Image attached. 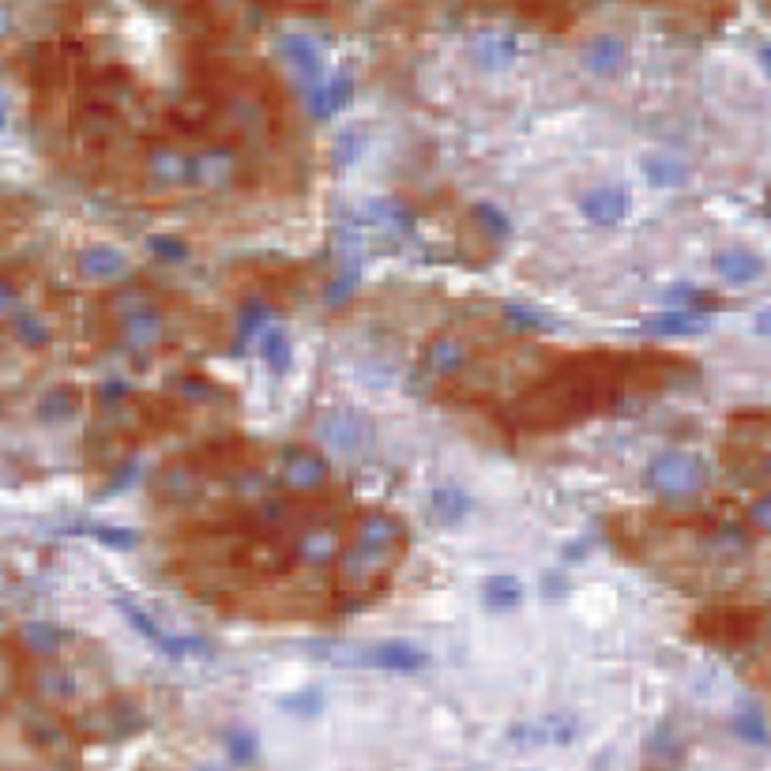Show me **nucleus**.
I'll list each match as a JSON object with an SVG mask.
<instances>
[{"label": "nucleus", "mask_w": 771, "mask_h": 771, "mask_svg": "<svg viewBox=\"0 0 771 771\" xmlns=\"http://www.w3.org/2000/svg\"><path fill=\"white\" fill-rule=\"evenodd\" d=\"M673 358H610V354H587L572 358L560 370H554L538 388H531L523 402L515 407V422L531 429L565 426L572 418H583L591 410L610 407L625 392V381H651L655 373L666 370Z\"/></svg>", "instance_id": "obj_1"}, {"label": "nucleus", "mask_w": 771, "mask_h": 771, "mask_svg": "<svg viewBox=\"0 0 771 771\" xmlns=\"http://www.w3.org/2000/svg\"><path fill=\"white\" fill-rule=\"evenodd\" d=\"M647 481L662 497H692L704 486V463L692 452H662L647 463Z\"/></svg>", "instance_id": "obj_2"}, {"label": "nucleus", "mask_w": 771, "mask_h": 771, "mask_svg": "<svg viewBox=\"0 0 771 771\" xmlns=\"http://www.w3.org/2000/svg\"><path fill=\"white\" fill-rule=\"evenodd\" d=\"M117 610L125 613V617L133 621V625L139 628V636H147L155 647H159V651L173 655V659H185V655H204V651H207L204 639H196V636H181V633H166V628L159 625V621H155L147 610H139L136 602L117 599Z\"/></svg>", "instance_id": "obj_3"}, {"label": "nucleus", "mask_w": 771, "mask_h": 771, "mask_svg": "<svg viewBox=\"0 0 771 771\" xmlns=\"http://www.w3.org/2000/svg\"><path fill=\"white\" fill-rule=\"evenodd\" d=\"M757 613L745 610V606H715L707 613H700L696 628L704 633L707 639H718V644H741L757 633Z\"/></svg>", "instance_id": "obj_4"}, {"label": "nucleus", "mask_w": 771, "mask_h": 771, "mask_svg": "<svg viewBox=\"0 0 771 771\" xmlns=\"http://www.w3.org/2000/svg\"><path fill=\"white\" fill-rule=\"evenodd\" d=\"M350 659H362V666H381V670H396V673H415L429 662V655L422 647L407 644V639H388V644L365 647V651H354Z\"/></svg>", "instance_id": "obj_5"}, {"label": "nucleus", "mask_w": 771, "mask_h": 771, "mask_svg": "<svg viewBox=\"0 0 771 771\" xmlns=\"http://www.w3.org/2000/svg\"><path fill=\"white\" fill-rule=\"evenodd\" d=\"M283 481L294 494H313L328 481V460L309 449H291L283 455Z\"/></svg>", "instance_id": "obj_6"}, {"label": "nucleus", "mask_w": 771, "mask_h": 771, "mask_svg": "<svg viewBox=\"0 0 771 771\" xmlns=\"http://www.w3.org/2000/svg\"><path fill=\"white\" fill-rule=\"evenodd\" d=\"M712 268L726 279V283L749 286V283H757V279L764 275V257H757L752 249H741V245H734V249L715 252Z\"/></svg>", "instance_id": "obj_7"}, {"label": "nucleus", "mask_w": 771, "mask_h": 771, "mask_svg": "<svg viewBox=\"0 0 771 771\" xmlns=\"http://www.w3.org/2000/svg\"><path fill=\"white\" fill-rule=\"evenodd\" d=\"M508 738L520 745H565L576 738V723L565 715H549V718H534V723H520L508 730Z\"/></svg>", "instance_id": "obj_8"}, {"label": "nucleus", "mask_w": 771, "mask_h": 771, "mask_svg": "<svg viewBox=\"0 0 771 771\" xmlns=\"http://www.w3.org/2000/svg\"><path fill=\"white\" fill-rule=\"evenodd\" d=\"M580 207H583V215L591 218V223L613 226V223H621V218L628 215V192L621 185H599V189L587 192Z\"/></svg>", "instance_id": "obj_9"}, {"label": "nucleus", "mask_w": 771, "mask_h": 771, "mask_svg": "<svg viewBox=\"0 0 771 771\" xmlns=\"http://www.w3.org/2000/svg\"><path fill=\"white\" fill-rule=\"evenodd\" d=\"M429 504H433V512H436V520H441V523L467 520V512L475 508L470 494L463 486H455V481H444V486H436L433 497H429Z\"/></svg>", "instance_id": "obj_10"}, {"label": "nucleus", "mask_w": 771, "mask_h": 771, "mask_svg": "<svg viewBox=\"0 0 771 771\" xmlns=\"http://www.w3.org/2000/svg\"><path fill=\"white\" fill-rule=\"evenodd\" d=\"M128 268L125 252L113 249V245H91V249L80 252V271L87 279H113Z\"/></svg>", "instance_id": "obj_11"}, {"label": "nucleus", "mask_w": 771, "mask_h": 771, "mask_svg": "<svg viewBox=\"0 0 771 771\" xmlns=\"http://www.w3.org/2000/svg\"><path fill=\"white\" fill-rule=\"evenodd\" d=\"M644 173H647V181H651V185H659V189H678V185H685V181H689V166L681 162L678 155H670V151L647 155V159H644Z\"/></svg>", "instance_id": "obj_12"}, {"label": "nucleus", "mask_w": 771, "mask_h": 771, "mask_svg": "<svg viewBox=\"0 0 771 771\" xmlns=\"http://www.w3.org/2000/svg\"><path fill=\"white\" fill-rule=\"evenodd\" d=\"M422 362H426V370L449 376V373L460 370L463 362H467V347H463L460 339H452V336H436L433 343L426 347Z\"/></svg>", "instance_id": "obj_13"}, {"label": "nucleus", "mask_w": 771, "mask_h": 771, "mask_svg": "<svg viewBox=\"0 0 771 771\" xmlns=\"http://www.w3.org/2000/svg\"><path fill=\"white\" fill-rule=\"evenodd\" d=\"M189 166L192 162L181 151H173V147H155V151L147 155V173H151L155 181H185Z\"/></svg>", "instance_id": "obj_14"}, {"label": "nucleus", "mask_w": 771, "mask_h": 771, "mask_svg": "<svg viewBox=\"0 0 771 771\" xmlns=\"http://www.w3.org/2000/svg\"><path fill=\"white\" fill-rule=\"evenodd\" d=\"M647 331H655V336H696V331L707 328V317H700V313H662V317H651L644 324Z\"/></svg>", "instance_id": "obj_15"}, {"label": "nucleus", "mask_w": 771, "mask_h": 771, "mask_svg": "<svg viewBox=\"0 0 771 771\" xmlns=\"http://www.w3.org/2000/svg\"><path fill=\"white\" fill-rule=\"evenodd\" d=\"M628 46L625 38H617V34H599V38L587 46V65L599 68V72H613V68L625 60Z\"/></svg>", "instance_id": "obj_16"}, {"label": "nucleus", "mask_w": 771, "mask_h": 771, "mask_svg": "<svg viewBox=\"0 0 771 771\" xmlns=\"http://www.w3.org/2000/svg\"><path fill=\"white\" fill-rule=\"evenodd\" d=\"M481 599L489 602V606H520L523 602V583L520 576L512 572H501V576H489L486 583H481Z\"/></svg>", "instance_id": "obj_17"}, {"label": "nucleus", "mask_w": 771, "mask_h": 771, "mask_svg": "<svg viewBox=\"0 0 771 771\" xmlns=\"http://www.w3.org/2000/svg\"><path fill=\"white\" fill-rule=\"evenodd\" d=\"M279 49L291 57V65H297V72H302V76H317L320 49H317V42H313L309 34H286L283 46H279Z\"/></svg>", "instance_id": "obj_18"}, {"label": "nucleus", "mask_w": 771, "mask_h": 771, "mask_svg": "<svg viewBox=\"0 0 771 771\" xmlns=\"http://www.w3.org/2000/svg\"><path fill=\"white\" fill-rule=\"evenodd\" d=\"M347 102H350V80L347 76H336V80H328L313 94V117H336Z\"/></svg>", "instance_id": "obj_19"}, {"label": "nucleus", "mask_w": 771, "mask_h": 771, "mask_svg": "<svg viewBox=\"0 0 771 771\" xmlns=\"http://www.w3.org/2000/svg\"><path fill=\"white\" fill-rule=\"evenodd\" d=\"M196 170L200 181H207V185H218V181H226L234 173V151H226V147H215V151H204L196 162L189 166V173Z\"/></svg>", "instance_id": "obj_20"}, {"label": "nucleus", "mask_w": 771, "mask_h": 771, "mask_svg": "<svg viewBox=\"0 0 771 771\" xmlns=\"http://www.w3.org/2000/svg\"><path fill=\"white\" fill-rule=\"evenodd\" d=\"M260 354H264V362L271 365V370L283 373L286 365H291V358H294L291 336H286L283 328H264L260 331Z\"/></svg>", "instance_id": "obj_21"}, {"label": "nucleus", "mask_w": 771, "mask_h": 771, "mask_svg": "<svg viewBox=\"0 0 771 771\" xmlns=\"http://www.w3.org/2000/svg\"><path fill=\"white\" fill-rule=\"evenodd\" d=\"M515 54H520V42H515V34H486V38L478 42V60L486 68H497V65H508Z\"/></svg>", "instance_id": "obj_22"}, {"label": "nucleus", "mask_w": 771, "mask_h": 771, "mask_svg": "<svg viewBox=\"0 0 771 771\" xmlns=\"http://www.w3.org/2000/svg\"><path fill=\"white\" fill-rule=\"evenodd\" d=\"M20 639L31 647L34 655H54L57 647H60V639H65V636H60L54 625H42V621H31V625H23V628H20Z\"/></svg>", "instance_id": "obj_23"}, {"label": "nucleus", "mask_w": 771, "mask_h": 771, "mask_svg": "<svg viewBox=\"0 0 771 771\" xmlns=\"http://www.w3.org/2000/svg\"><path fill=\"white\" fill-rule=\"evenodd\" d=\"M734 734H738L741 741H749V745H764L768 741L764 715H760L757 707H745V712L734 715Z\"/></svg>", "instance_id": "obj_24"}, {"label": "nucleus", "mask_w": 771, "mask_h": 771, "mask_svg": "<svg viewBox=\"0 0 771 771\" xmlns=\"http://www.w3.org/2000/svg\"><path fill=\"white\" fill-rule=\"evenodd\" d=\"M226 749H230L234 764H252V760H257V752H260L257 734L245 730V726H234V730L226 734Z\"/></svg>", "instance_id": "obj_25"}, {"label": "nucleus", "mask_w": 771, "mask_h": 771, "mask_svg": "<svg viewBox=\"0 0 771 771\" xmlns=\"http://www.w3.org/2000/svg\"><path fill=\"white\" fill-rule=\"evenodd\" d=\"M80 534H91V538H99L102 546L110 549H133L136 546V531L128 528H94V523H87V528H76Z\"/></svg>", "instance_id": "obj_26"}, {"label": "nucleus", "mask_w": 771, "mask_h": 771, "mask_svg": "<svg viewBox=\"0 0 771 771\" xmlns=\"http://www.w3.org/2000/svg\"><path fill=\"white\" fill-rule=\"evenodd\" d=\"M264 320H268V305L264 302H249L241 309V320H238V347H245V339L249 336H260L264 331Z\"/></svg>", "instance_id": "obj_27"}, {"label": "nucleus", "mask_w": 771, "mask_h": 771, "mask_svg": "<svg viewBox=\"0 0 771 771\" xmlns=\"http://www.w3.org/2000/svg\"><path fill=\"white\" fill-rule=\"evenodd\" d=\"M475 218L489 230V238H504V234H508V218H504V212H497L494 204H478L475 207Z\"/></svg>", "instance_id": "obj_28"}, {"label": "nucleus", "mask_w": 771, "mask_h": 771, "mask_svg": "<svg viewBox=\"0 0 771 771\" xmlns=\"http://www.w3.org/2000/svg\"><path fill=\"white\" fill-rule=\"evenodd\" d=\"M147 245H151V252L159 260H185V252H189L185 241H181V238H166V234H155V238L147 241Z\"/></svg>", "instance_id": "obj_29"}, {"label": "nucleus", "mask_w": 771, "mask_h": 771, "mask_svg": "<svg viewBox=\"0 0 771 771\" xmlns=\"http://www.w3.org/2000/svg\"><path fill=\"white\" fill-rule=\"evenodd\" d=\"M286 712H297V715H317L320 707H324V700H320V692L317 689H305V692H297V696L286 700Z\"/></svg>", "instance_id": "obj_30"}, {"label": "nucleus", "mask_w": 771, "mask_h": 771, "mask_svg": "<svg viewBox=\"0 0 771 771\" xmlns=\"http://www.w3.org/2000/svg\"><path fill=\"white\" fill-rule=\"evenodd\" d=\"M20 339L23 343H31V347H42V343H49V331L27 313V317H20Z\"/></svg>", "instance_id": "obj_31"}, {"label": "nucleus", "mask_w": 771, "mask_h": 771, "mask_svg": "<svg viewBox=\"0 0 771 771\" xmlns=\"http://www.w3.org/2000/svg\"><path fill=\"white\" fill-rule=\"evenodd\" d=\"M72 407H76V396H72V392H65V388H60L57 396H49L46 402H42V415L65 418V415H68V410H72Z\"/></svg>", "instance_id": "obj_32"}, {"label": "nucleus", "mask_w": 771, "mask_h": 771, "mask_svg": "<svg viewBox=\"0 0 771 771\" xmlns=\"http://www.w3.org/2000/svg\"><path fill=\"white\" fill-rule=\"evenodd\" d=\"M749 520H752V528H760V531L771 534V494H764L757 504L749 508Z\"/></svg>", "instance_id": "obj_33"}, {"label": "nucleus", "mask_w": 771, "mask_h": 771, "mask_svg": "<svg viewBox=\"0 0 771 771\" xmlns=\"http://www.w3.org/2000/svg\"><path fill=\"white\" fill-rule=\"evenodd\" d=\"M504 317L520 328H542V317L534 309H520V305H504Z\"/></svg>", "instance_id": "obj_34"}, {"label": "nucleus", "mask_w": 771, "mask_h": 771, "mask_svg": "<svg viewBox=\"0 0 771 771\" xmlns=\"http://www.w3.org/2000/svg\"><path fill=\"white\" fill-rule=\"evenodd\" d=\"M757 331H760V336H771V309H760L757 313Z\"/></svg>", "instance_id": "obj_35"}, {"label": "nucleus", "mask_w": 771, "mask_h": 771, "mask_svg": "<svg viewBox=\"0 0 771 771\" xmlns=\"http://www.w3.org/2000/svg\"><path fill=\"white\" fill-rule=\"evenodd\" d=\"M12 286H8V283H0V309H8V305H12Z\"/></svg>", "instance_id": "obj_36"}, {"label": "nucleus", "mask_w": 771, "mask_h": 771, "mask_svg": "<svg viewBox=\"0 0 771 771\" xmlns=\"http://www.w3.org/2000/svg\"><path fill=\"white\" fill-rule=\"evenodd\" d=\"M760 65H764V72L771 76V46H764V49H760Z\"/></svg>", "instance_id": "obj_37"}, {"label": "nucleus", "mask_w": 771, "mask_h": 771, "mask_svg": "<svg viewBox=\"0 0 771 771\" xmlns=\"http://www.w3.org/2000/svg\"><path fill=\"white\" fill-rule=\"evenodd\" d=\"M4 125H8V99L0 94V128H4Z\"/></svg>", "instance_id": "obj_38"}, {"label": "nucleus", "mask_w": 771, "mask_h": 771, "mask_svg": "<svg viewBox=\"0 0 771 771\" xmlns=\"http://www.w3.org/2000/svg\"><path fill=\"white\" fill-rule=\"evenodd\" d=\"M4 23H8V12H4V8H0V31H4Z\"/></svg>", "instance_id": "obj_39"}]
</instances>
